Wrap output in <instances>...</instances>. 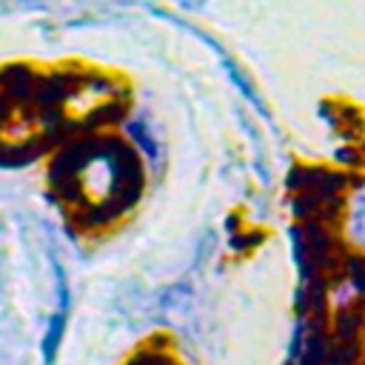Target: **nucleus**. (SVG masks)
<instances>
[{
    "mask_svg": "<svg viewBox=\"0 0 365 365\" xmlns=\"http://www.w3.org/2000/svg\"><path fill=\"white\" fill-rule=\"evenodd\" d=\"M345 234L348 240L362 251L365 257V185H359L351 200H348V211H345Z\"/></svg>",
    "mask_w": 365,
    "mask_h": 365,
    "instance_id": "obj_1",
    "label": "nucleus"
}]
</instances>
